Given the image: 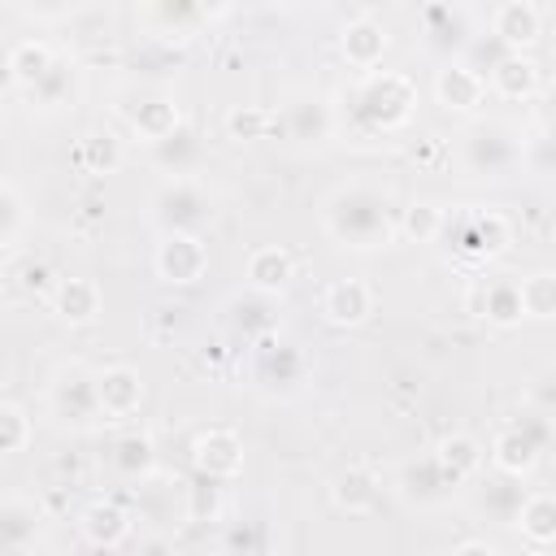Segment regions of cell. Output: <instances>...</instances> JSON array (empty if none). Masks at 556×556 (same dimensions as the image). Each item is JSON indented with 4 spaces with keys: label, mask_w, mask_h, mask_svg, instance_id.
<instances>
[{
    "label": "cell",
    "mask_w": 556,
    "mask_h": 556,
    "mask_svg": "<svg viewBox=\"0 0 556 556\" xmlns=\"http://www.w3.org/2000/svg\"><path fill=\"white\" fill-rule=\"evenodd\" d=\"M22 226H26V204L17 195V187L0 182V252H9L17 239H22Z\"/></svg>",
    "instance_id": "b9f144b4"
},
{
    "label": "cell",
    "mask_w": 556,
    "mask_h": 556,
    "mask_svg": "<svg viewBox=\"0 0 556 556\" xmlns=\"http://www.w3.org/2000/svg\"><path fill=\"white\" fill-rule=\"evenodd\" d=\"M469 308L478 317H486L491 326H517L521 321V295H517V278L495 274V278H478L469 291Z\"/></svg>",
    "instance_id": "2e32d148"
},
{
    "label": "cell",
    "mask_w": 556,
    "mask_h": 556,
    "mask_svg": "<svg viewBox=\"0 0 556 556\" xmlns=\"http://www.w3.org/2000/svg\"><path fill=\"white\" fill-rule=\"evenodd\" d=\"M282 126L291 139H304V143H321L330 135V104L321 96H300L282 109Z\"/></svg>",
    "instance_id": "4dcf8cb0"
},
{
    "label": "cell",
    "mask_w": 556,
    "mask_h": 556,
    "mask_svg": "<svg viewBox=\"0 0 556 556\" xmlns=\"http://www.w3.org/2000/svg\"><path fill=\"white\" fill-rule=\"evenodd\" d=\"M452 491H456V482L439 469L434 456L408 460V465L400 469V495H404L408 504H443Z\"/></svg>",
    "instance_id": "cb8c5ba5"
},
{
    "label": "cell",
    "mask_w": 556,
    "mask_h": 556,
    "mask_svg": "<svg viewBox=\"0 0 556 556\" xmlns=\"http://www.w3.org/2000/svg\"><path fill=\"white\" fill-rule=\"evenodd\" d=\"M543 35V9L530 0H504L491 9V39L504 52H526Z\"/></svg>",
    "instance_id": "8fae6325"
},
{
    "label": "cell",
    "mask_w": 556,
    "mask_h": 556,
    "mask_svg": "<svg viewBox=\"0 0 556 556\" xmlns=\"http://www.w3.org/2000/svg\"><path fill=\"white\" fill-rule=\"evenodd\" d=\"M222 9H208V4H187V0H161V4H139L135 17L161 39V43H187L195 39V30L204 22H213Z\"/></svg>",
    "instance_id": "ba28073f"
},
{
    "label": "cell",
    "mask_w": 556,
    "mask_h": 556,
    "mask_svg": "<svg viewBox=\"0 0 556 556\" xmlns=\"http://www.w3.org/2000/svg\"><path fill=\"white\" fill-rule=\"evenodd\" d=\"M252 374L265 382V387H295L300 382V374H304V356H300V348L291 343V339H282L278 330L274 334H265V339H256V348H252Z\"/></svg>",
    "instance_id": "5bb4252c"
},
{
    "label": "cell",
    "mask_w": 556,
    "mask_h": 556,
    "mask_svg": "<svg viewBox=\"0 0 556 556\" xmlns=\"http://www.w3.org/2000/svg\"><path fill=\"white\" fill-rule=\"evenodd\" d=\"M96 400H100V417L104 421H126L139 413L143 404V378L130 365H109L96 369Z\"/></svg>",
    "instance_id": "7c38bea8"
},
{
    "label": "cell",
    "mask_w": 556,
    "mask_h": 556,
    "mask_svg": "<svg viewBox=\"0 0 556 556\" xmlns=\"http://www.w3.org/2000/svg\"><path fill=\"white\" fill-rule=\"evenodd\" d=\"M421 30H426V43L439 48V52H456V48L469 43V17L456 4H426L421 9Z\"/></svg>",
    "instance_id": "4316f807"
},
{
    "label": "cell",
    "mask_w": 556,
    "mask_h": 556,
    "mask_svg": "<svg viewBox=\"0 0 556 556\" xmlns=\"http://www.w3.org/2000/svg\"><path fill=\"white\" fill-rule=\"evenodd\" d=\"M521 161V143L513 139L508 126H473L460 143V165L473 174V178H504L513 174Z\"/></svg>",
    "instance_id": "52a82bcc"
},
{
    "label": "cell",
    "mask_w": 556,
    "mask_h": 556,
    "mask_svg": "<svg viewBox=\"0 0 556 556\" xmlns=\"http://www.w3.org/2000/svg\"><path fill=\"white\" fill-rule=\"evenodd\" d=\"M26 96H30V104L43 109V113H56V109L74 104V96H78V65H74L70 56H56L52 70H48Z\"/></svg>",
    "instance_id": "83f0119b"
},
{
    "label": "cell",
    "mask_w": 556,
    "mask_h": 556,
    "mask_svg": "<svg viewBox=\"0 0 556 556\" xmlns=\"http://www.w3.org/2000/svg\"><path fill=\"white\" fill-rule=\"evenodd\" d=\"M56 56H61V52H56L52 43H43V39L30 35V39H17V43L9 48V61H4V65H9V78H13L22 91H30V87L52 70Z\"/></svg>",
    "instance_id": "f546056e"
},
{
    "label": "cell",
    "mask_w": 556,
    "mask_h": 556,
    "mask_svg": "<svg viewBox=\"0 0 556 556\" xmlns=\"http://www.w3.org/2000/svg\"><path fill=\"white\" fill-rule=\"evenodd\" d=\"M269 113L265 109H230L226 113V130H230V139H261L265 130H269Z\"/></svg>",
    "instance_id": "7bdbcfd3"
},
{
    "label": "cell",
    "mask_w": 556,
    "mask_h": 556,
    "mask_svg": "<svg viewBox=\"0 0 556 556\" xmlns=\"http://www.w3.org/2000/svg\"><path fill=\"white\" fill-rule=\"evenodd\" d=\"M513 526L521 530V539H526L530 552H547L556 543V500L547 491L526 495L521 508H517V517H513Z\"/></svg>",
    "instance_id": "484cf974"
},
{
    "label": "cell",
    "mask_w": 556,
    "mask_h": 556,
    "mask_svg": "<svg viewBox=\"0 0 556 556\" xmlns=\"http://www.w3.org/2000/svg\"><path fill=\"white\" fill-rule=\"evenodd\" d=\"M374 313V291L361 278H339L321 291V317L330 326H361Z\"/></svg>",
    "instance_id": "ffe728a7"
},
{
    "label": "cell",
    "mask_w": 556,
    "mask_h": 556,
    "mask_svg": "<svg viewBox=\"0 0 556 556\" xmlns=\"http://www.w3.org/2000/svg\"><path fill=\"white\" fill-rule=\"evenodd\" d=\"M243 274H248V287H252L256 295H278V291L295 278V261H291L287 248H278V243H261V248L248 252Z\"/></svg>",
    "instance_id": "44dd1931"
},
{
    "label": "cell",
    "mask_w": 556,
    "mask_h": 556,
    "mask_svg": "<svg viewBox=\"0 0 556 556\" xmlns=\"http://www.w3.org/2000/svg\"><path fill=\"white\" fill-rule=\"evenodd\" d=\"M148 208H152V222L161 226V235H195L200 239L217 217L213 191L195 178H165L152 191Z\"/></svg>",
    "instance_id": "3957f363"
},
{
    "label": "cell",
    "mask_w": 556,
    "mask_h": 556,
    "mask_svg": "<svg viewBox=\"0 0 556 556\" xmlns=\"http://www.w3.org/2000/svg\"><path fill=\"white\" fill-rule=\"evenodd\" d=\"M504 556V552H500ZM513 556H547V552H530V547H521V552H513Z\"/></svg>",
    "instance_id": "bcb514c9"
},
{
    "label": "cell",
    "mask_w": 556,
    "mask_h": 556,
    "mask_svg": "<svg viewBox=\"0 0 556 556\" xmlns=\"http://www.w3.org/2000/svg\"><path fill=\"white\" fill-rule=\"evenodd\" d=\"M52 313L65 326H91L100 317V287L91 278H61L52 287Z\"/></svg>",
    "instance_id": "7402d4cb"
},
{
    "label": "cell",
    "mask_w": 556,
    "mask_h": 556,
    "mask_svg": "<svg viewBox=\"0 0 556 556\" xmlns=\"http://www.w3.org/2000/svg\"><path fill=\"white\" fill-rule=\"evenodd\" d=\"M78 165L87 174H113L122 165V139L109 130H87L78 139Z\"/></svg>",
    "instance_id": "8d00e7d4"
},
{
    "label": "cell",
    "mask_w": 556,
    "mask_h": 556,
    "mask_svg": "<svg viewBox=\"0 0 556 556\" xmlns=\"http://www.w3.org/2000/svg\"><path fill=\"white\" fill-rule=\"evenodd\" d=\"M547 443H552V421H547V413H521V417H513V421H504L500 426V434H495V443H491V465L504 473V478H526L534 465H539V456L547 452Z\"/></svg>",
    "instance_id": "277c9868"
},
{
    "label": "cell",
    "mask_w": 556,
    "mask_h": 556,
    "mask_svg": "<svg viewBox=\"0 0 556 556\" xmlns=\"http://www.w3.org/2000/svg\"><path fill=\"white\" fill-rule=\"evenodd\" d=\"M447 556H500V547L495 543H486V539H465L456 552H447Z\"/></svg>",
    "instance_id": "f6af8a7d"
},
{
    "label": "cell",
    "mask_w": 556,
    "mask_h": 556,
    "mask_svg": "<svg viewBox=\"0 0 556 556\" xmlns=\"http://www.w3.org/2000/svg\"><path fill=\"white\" fill-rule=\"evenodd\" d=\"M52 274H48V265H26L22 269V282H26V291H35V295H52V282H48Z\"/></svg>",
    "instance_id": "ee69618b"
},
{
    "label": "cell",
    "mask_w": 556,
    "mask_h": 556,
    "mask_svg": "<svg viewBox=\"0 0 556 556\" xmlns=\"http://www.w3.org/2000/svg\"><path fill=\"white\" fill-rule=\"evenodd\" d=\"M517 295H521V317L547 321V317L556 313V274L539 269V274L517 278Z\"/></svg>",
    "instance_id": "74e56055"
},
{
    "label": "cell",
    "mask_w": 556,
    "mask_h": 556,
    "mask_svg": "<svg viewBox=\"0 0 556 556\" xmlns=\"http://www.w3.org/2000/svg\"><path fill=\"white\" fill-rule=\"evenodd\" d=\"M230 308H235V330H239L243 339H252V343L278 330L274 295H256V291H248V295H243V300H235Z\"/></svg>",
    "instance_id": "d590c367"
},
{
    "label": "cell",
    "mask_w": 556,
    "mask_h": 556,
    "mask_svg": "<svg viewBox=\"0 0 556 556\" xmlns=\"http://www.w3.org/2000/svg\"><path fill=\"white\" fill-rule=\"evenodd\" d=\"M482 96H486V83H482V74H478L473 65H465V61H447V65L434 74V100H439L447 113H469V109L482 104Z\"/></svg>",
    "instance_id": "ac0fdd59"
},
{
    "label": "cell",
    "mask_w": 556,
    "mask_h": 556,
    "mask_svg": "<svg viewBox=\"0 0 556 556\" xmlns=\"http://www.w3.org/2000/svg\"><path fill=\"white\" fill-rule=\"evenodd\" d=\"M430 456L439 460V469H443L456 486H460V482H469V478H478V473H482V460H486L482 443H478L473 434H465V430L443 434V439H439V447H434Z\"/></svg>",
    "instance_id": "d4e9b609"
},
{
    "label": "cell",
    "mask_w": 556,
    "mask_h": 556,
    "mask_svg": "<svg viewBox=\"0 0 556 556\" xmlns=\"http://www.w3.org/2000/svg\"><path fill=\"white\" fill-rule=\"evenodd\" d=\"M39 534V513L26 500H0V556H22Z\"/></svg>",
    "instance_id": "f1b7e54d"
},
{
    "label": "cell",
    "mask_w": 556,
    "mask_h": 556,
    "mask_svg": "<svg viewBox=\"0 0 556 556\" xmlns=\"http://www.w3.org/2000/svg\"><path fill=\"white\" fill-rule=\"evenodd\" d=\"M109 469L122 478V482H148L152 469H156V447L143 430H126L113 439L109 447Z\"/></svg>",
    "instance_id": "603a6c76"
},
{
    "label": "cell",
    "mask_w": 556,
    "mask_h": 556,
    "mask_svg": "<svg viewBox=\"0 0 556 556\" xmlns=\"http://www.w3.org/2000/svg\"><path fill=\"white\" fill-rule=\"evenodd\" d=\"M269 552V530L265 521H230L226 526V539H222V556H265Z\"/></svg>",
    "instance_id": "f35d334b"
},
{
    "label": "cell",
    "mask_w": 556,
    "mask_h": 556,
    "mask_svg": "<svg viewBox=\"0 0 556 556\" xmlns=\"http://www.w3.org/2000/svg\"><path fill=\"white\" fill-rule=\"evenodd\" d=\"M339 52L352 70L374 74V65H382V52H387V26L374 17H352L339 30Z\"/></svg>",
    "instance_id": "d6986e66"
},
{
    "label": "cell",
    "mask_w": 556,
    "mask_h": 556,
    "mask_svg": "<svg viewBox=\"0 0 556 556\" xmlns=\"http://www.w3.org/2000/svg\"><path fill=\"white\" fill-rule=\"evenodd\" d=\"M521 500H526V486H521V478H486L482 486H478V495H473V508L482 513V517H491V521H500V526H513V517H517V508H521Z\"/></svg>",
    "instance_id": "1f68e13d"
},
{
    "label": "cell",
    "mask_w": 556,
    "mask_h": 556,
    "mask_svg": "<svg viewBox=\"0 0 556 556\" xmlns=\"http://www.w3.org/2000/svg\"><path fill=\"white\" fill-rule=\"evenodd\" d=\"M443 208L434 204V200H413L408 208H400L395 213V235H404V239H413V243H434L439 235H443Z\"/></svg>",
    "instance_id": "e575fe53"
},
{
    "label": "cell",
    "mask_w": 556,
    "mask_h": 556,
    "mask_svg": "<svg viewBox=\"0 0 556 556\" xmlns=\"http://www.w3.org/2000/svg\"><path fill=\"white\" fill-rule=\"evenodd\" d=\"M48 408L56 421L65 426H91L100 417V400H96V369H87L83 361H70L52 374L48 382Z\"/></svg>",
    "instance_id": "5b68a950"
},
{
    "label": "cell",
    "mask_w": 556,
    "mask_h": 556,
    "mask_svg": "<svg viewBox=\"0 0 556 556\" xmlns=\"http://www.w3.org/2000/svg\"><path fill=\"white\" fill-rule=\"evenodd\" d=\"M78 530H83V539H87L91 547L113 552V547H122V543L130 539L135 521H130V513H126L117 500H91V504L78 513Z\"/></svg>",
    "instance_id": "e0dca14e"
},
{
    "label": "cell",
    "mask_w": 556,
    "mask_h": 556,
    "mask_svg": "<svg viewBox=\"0 0 556 556\" xmlns=\"http://www.w3.org/2000/svg\"><path fill=\"white\" fill-rule=\"evenodd\" d=\"M321 226L352 252H374L395 239V204L374 182H343L321 200Z\"/></svg>",
    "instance_id": "6da1fadb"
},
{
    "label": "cell",
    "mask_w": 556,
    "mask_h": 556,
    "mask_svg": "<svg viewBox=\"0 0 556 556\" xmlns=\"http://www.w3.org/2000/svg\"><path fill=\"white\" fill-rule=\"evenodd\" d=\"M122 113H126L130 130L139 135V143H148V148L161 143V139H169V135L182 126L178 100L165 96V91H139L130 104H122Z\"/></svg>",
    "instance_id": "30bf717a"
},
{
    "label": "cell",
    "mask_w": 556,
    "mask_h": 556,
    "mask_svg": "<svg viewBox=\"0 0 556 556\" xmlns=\"http://www.w3.org/2000/svg\"><path fill=\"white\" fill-rule=\"evenodd\" d=\"M330 495H334V504H339L343 513H369V508L378 504V495H382V482H378L374 469L352 465V469H343V473L334 478Z\"/></svg>",
    "instance_id": "d6a6232c"
},
{
    "label": "cell",
    "mask_w": 556,
    "mask_h": 556,
    "mask_svg": "<svg viewBox=\"0 0 556 556\" xmlns=\"http://www.w3.org/2000/svg\"><path fill=\"white\" fill-rule=\"evenodd\" d=\"M191 460H195V473L213 478V482H226V478H239L243 473V443L235 430H204L195 443H191Z\"/></svg>",
    "instance_id": "4fadbf2b"
},
{
    "label": "cell",
    "mask_w": 556,
    "mask_h": 556,
    "mask_svg": "<svg viewBox=\"0 0 556 556\" xmlns=\"http://www.w3.org/2000/svg\"><path fill=\"white\" fill-rule=\"evenodd\" d=\"M443 235L460 261H491L508 248V222L491 208H473L460 217H443Z\"/></svg>",
    "instance_id": "8992f818"
},
{
    "label": "cell",
    "mask_w": 556,
    "mask_h": 556,
    "mask_svg": "<svg viewBox=\"0 0 556 556\" xmlns=\"http://www.w3.org/2000/svg\"><path fill=\"white\" fill-rule=\"evenodd\" d=\"M30 434H35V426H30L26 408H17V404L0 400V456L22 452V447L30 443Z\"/></svg>",
    "instance_id": "60d3db41"
},
{
    "label": "cell",
    "mask_w": 556,
    "mask_h": 556,
    "mask_svg": "<svg viewBox=\"0 0 556 556\" xmlns=\"http://www.w3.org/2000/svg\"><path fill=\"white\" fill-rule=\"evenodd\" d=\"M413 109H417V87L408 74H395V70L365 74L352 96V117L361 130H395L413 117Z\"/></svg>",
    "instance_id": "7a4b0ae2"
},
{
    "label": "cell",
    "mask_w": 556,
    "mask_h": 556,
    "mask_svg": "<svg viewBox=\"0 0 556 556\" xmlns=\"http://www.w3.org/2000/svg\"><path fill=\"white\" fill-rule=\"evenodd\" d=\"M148 152H152V161H156L169 178H191V165H195V156H200V139H195L191 126H178L169 139L152 143Z\"/></svg>",
    "instance_id": "836d02e7"
},
{
    "label": "cell",
    "mask_w": 556,
    "mask_h": 556,
    "mask_svg": "<svg viewBox=\"0 0 556 556\" xmlns=\"http://www.w3.org/2000/svg\"><path fill=\"white\" fill-rule=\"evenodd\" d=\"M152 269L169 287H191L208 269V248L195 235H161V243L152 252Z\"/></svg>",
    "instance_id": "9c48e42d"
},
{
    "label": "cell",
    "mask_w": 556,
    "mask_h": 556,
    "mask_svg": "<svg viewBox=\"0 0 556 556\" xmlns=\"http://www.w3.org/2000/svg\"><path fill=\"white\" fill-rule=\"evenodd\" d=\"M482 83H486L500 100H530V96L539 91V61L526 56V52H500V56L486 65Z\"/></svg>",
    "instance_id": "9a60e30c"
},
{
    "label": "cell",
    "mask_w": 556,
    "mask_h": 556,
    "mask_svg": "<svg viewBox=\"0 0 556 556\" xmlns=\"http://www.w3.org/2000/svg\"><path fill=\"white\" fill-rule=\"evenodd\" d=\"M222 513V482L195 473L187 482V521H217Z\"/></svg>",
    "instance_id": "ab89813d"
}]
</instances>
